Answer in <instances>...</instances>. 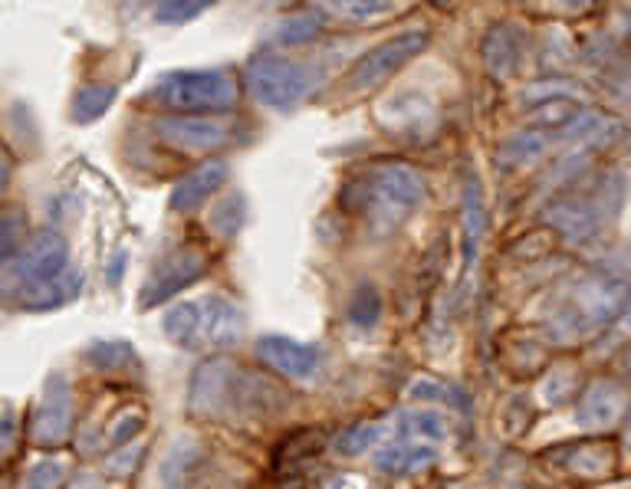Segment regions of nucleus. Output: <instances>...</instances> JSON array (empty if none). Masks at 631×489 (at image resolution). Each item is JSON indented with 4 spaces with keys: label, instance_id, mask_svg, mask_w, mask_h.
I'll return each instance as SVG.
<instances>
[{
    "label": "nucleus",
    "instance_id": "nucleus-1",
    "mask_svg": "<svg viewBox=\"0 0 631 489\" xmlns=\"http://www.w3.org/2000/svg\"><path fill=\"white\" fill-rule=\"evenodd\" d=\"M286 404L280 384L228 359H211L191 378V407L221 421H260Z\"/></svg>",
    "mask_w": 631,
    "mask_h": 489
},
{
    "label": "nucleus",
    "instance_id": "nucleus-2",
    "mask_svg": "<svg viewBox=\"0 0 631 489\" xmlns=\"http://www.w3.org/2000/svg\"><path fill=\"white\" fill-rule=\"evenodd\" d=\"M349 208L376 231H395L424 201V181L408 164H372L346 191Z\"/></svg>",
    "mask_w": 631,
    "mask_h": 489
},
{
    "label": "nucleus",
    "instance_id": "nucleus-3",
    "mask_svg": "<svg viewBox=\"0 0 631 489\" xmlns=\"http://www.w3.org/2000/svg\"><path fill=\"white\" fill-rule=\"evenodd\" d=\"M145 99L171 116H221L238 106L241 89L224 70H181L161 76Z\"/></svg>",
    "mask_w": 631,
    "mask_h": 489
},
{
    "label": "nucleus",
    "instance_id": "nucleus-4",
    "mask_svg": "<svg viewBox=\"0 0 631 489\" xmlns=\"http://www.w3.org/2000/svg\"><path fill=\"white\" fill-rule=\"evenodd\" d=\"M165 336L188 352H221L231 349L241 332H244V319L241 309L224 299V296H201V299H188L181 306H175L165 316Z\"/></svg>",
    "mask_w": 631,
    "mask_h": 489
},
{
    "label": "nucleus",
    "instance_id": "nucleus-5",
    "mask_svg": "<svg viewBox=\"0 0 631 489\" xmlns=\"http://www.w3.org/2000/svg\"><path fill=\"white\" fill-rule=\"evenodd\" d=\"M70 269V246L60 231H40L33 234L23 249L0 266V302L20 306L23 296L46 286L50 279L63 276Z\"/></svg>",
    "mask_w": 631,
    "mask_h": 489
},
{
    "label": "nucleus",
    "instance_id": "nucleus-6",
    "mask_svg": "<svg viewBox=\"0 0 631 489\" xmlns=\"http://www.w3.org/2000/svg\"><path fill=\"white\" fill-rule=\"evenodd\" d=\"M248 86L253 89V96L276 109V113H290L296 109L309 89H313V70L299 60L290 56H276V53H260L248 63Z\"/></svg>",
    "mask_w": 631,
    "mask_h": 489
},
{
    "label": "nucleus",
    "instance_id": "nucleus-7",
    "mask_svg": "<svg viewBox=\"0 0 631 489\" xmlns=\"http://www.w3.org/2000/svg\"><path fill=\"white\" fill-rule=\"evenodd\" d=\"M424 46H428V30H404L398 36H388L376 50L359 56V63L349 73V86L356 93L379 89L381 83H388L395 73H401Z\"/></svg>",
    "mask_w": 631,
    "mask_h": 489
},
{
    "label": "nucleus",
    "instance_id": "nucleus-8",
    "mask_svg": "<svg viewBox=\"0 0 631 489\" xmlns=\"http://www.w3.org/2000/svg\"><path fill=\"white\" fill-rule=\"evenodd\" d=\"M208 273V253L201 246H178L168 256L158 259V266L148 273V279L141 283V306L151 309L171 296H178L181 289L194 286L201 276Z\"/></svg>",
    "mask_w": 631,
    "mask_h": 489
},
{
    "label": "nucleus",
    "instance_id": "nucleus-9",
    "mask_svg": "<svg viewBox=\"0 0 631 489\" xmlns=\"http://www.w3.org/2000/svg\"><path fill=\"white\" fill-rule=\"evenodd\" d=\"M73 430V384L66 374H50L33 414V440L40 447H60Z\"/></svg>",
    "mask_w": 631,
    "mask_h": 489
},
{
    "label": "nucleus",
    "instance_id": "nucleus-10",
    "mask_svg": "<svg viewBox=\"0 0 631 489\" xmlns=\"http://www.w3.org/2000/svg\"><path fill=\"white\" fill-rule=\"evenodd\" d=\"M256 359L270 371H276L280 378L296 381V384H309L323 374L319 349L296 342V339H286V336H263L256 342Z\"/></svg>",
    "mask_w": 631,
    "mask_h": 489
},
{
    "label": "nucleus",
    "instance_id": "nucleus-11",
    "mask_svg": "<svg viewBox=\"0 0 631 489\" xmlns=\"http://www.w3.org/2000/svg\"><path fill=\"white\" fill-rule=\"evenodd\" d=\"M155 131L178 151H211L228 141V125L218 116H168L158 119Z\"/></svg>",
    "mask_w": 631,
    "mask_h": 489
},
{
    "label": "nucleus",
    "instance_id": "nucleus-12",
    "mask_svg": "<svg viewBox=\"0 0 631 489\" xmlns=\"http://www.w3.org/2000/svg\"><path fill=\"white\" fill-rule=\"evenodd\" d=\"M441 457V447L434 444H424V440H411V437H401L391 430L388 424V437L379 450L372 454L376 467L385 474H395V477H411V474H424L428 467H434Z\"/></svg>",
    "mask_w": 631,
    "mask_h": 489
},
{
    "label": "nucleus",
    "instance_id": "nucleus-13",
    "mask_svg": "<svg viewBox=\"0 0 631 489\" xmlns=\"http://www.w3.org/2000/svg\"><path fill=\"white\" fill-rule=\"evenodd\" d=\"M228 174H231L228 161H221V158L204 161L201 168H194L191 174H185L175 184V191H171V211L175 214H194V211H201L228 184Z\"/></svg>",
    "mask_w": 631,
    "mask_h": 489
},
{
    "label": "nucleus",
    "instance_id": "nucleus-14",
    "mask_svg": "<svg viewBox=\"0 0 631 489\" xmlns=\"http://www.w3.org/2000/svg\"><path fill=\"white\" fill-rule=\"evenodd\" d=\"M80 293H83V273L70 266L63 276H56V279H50L46 286H40V289H33L30 296H23L17 309H27V312H50V309H60V306L73 302Z\"/></svg>",
    "mask_w": 631,
    "mask_h": 489
},
{
    "label": "nucleus",
    "instance_id": "nucleus-15",
    "mask_svg": "<svg viewBox=\"0 0 631 489\" xmlns=\"http://www.w3.org/2000/svg\"><path fill=\"white\" fill-rule=\"evenodd\" d=\"M198 467H201V447L191 437L178 440L168 450V457H165V464L158 470V489H188V483L198 474Z\"/></svg>",
    "mask_w": 631,
    "mask_h": 489
},
{
    "label": "nucleus",
    "instance_id": "nucleus-16",
    "mask_svg": "<svg viewBox=\"0 0 631 489\" xmlns=\"http://www.w3.org/2000/svg\"><path fill=\"white\" fill-rule=\"evenodd\" d=\"M625 407V394L622 387L609 384V381H599L586 401H582V424H612Z\"/></svg>",
    "mask_w": 631,
    "mask_h": 489
},
{
    "label": "nucleus",
    "instance_id": "nucleus-17",
    "mask_svg": "<svg viewBox=\"0 0 631 489\" xmlns=\"http://www.w3.org/2000/svg\"><path fill=\"white\" fill-rule=\"evenodd\" d=\"M86 359H90V365L99 368V371H132V368L138 365L135 349H132L128 342H119V339L90 346Z\"/></svg>",
    "mask_w": 631,
    "mask_h": 489
},
{
    "label": "nucleus",
    "instance_id": "nucleus-18",
    "mask_svg": "<svg viewBox=\"0 0 631 489\" xmlns=\"http://www.w3.org/2000/svg\"><path fill=\"white\" fill-rule=\"evenodd\" d=\"M30 241V224H27V214L10 208V211H0V266L7 259H13L23 244Z\"/></svg>",
    "mask_w": 631,
    "mask_h": 489
},
{
    "label": "nucleus",
    "instance_id": "nucleus-19",
    "mask_svg": "<svg viewBox=\"0 0 631 489\" xmlns=\"http://www.w3.org/2000/svg\"><path fill=\"white\" fill-rule=\"evenodd\" d=\"M113 99H116V86H86L73 103V119L76 123H93V119L109 113Z\"/></svg>",
    "mask_w": 631,
    "mask_h": 489
},
{
    "label": "nucleus",
    "instance_id": "nucleus-20",
    "mask_svg": "<svg viewBox=\"0 0 631 489\" xmlns=\"http://www.w3.org/2000/svg\"><path fill=\"white\" fill-rule=\"evenodd\" d=\"M63 474H66V464L63 460H40L27 470L20 489H56L63 483Z\"/></svg>",
    "mask_w": 631,
    "mask_h": 489
},
{
    "label": "nucleus",
    "instance_id": "nucleus-21",
    "mask_svg": "<svg viewBox=\"0 0 631 489\" xmlns=\"http://www.w3.org/2000/svg\"><path fill=\"white\" fill-rule=\"evenodd\" d=\"M319 30H323V26H319L316 17H293L290 23H283V26L276 30V36H280V43L296 46V43H309V40H316Z\"/></svg>",
    "mask_w": 631,
    "mask_h": 489
},
{
    "label": "nucleus",
    "instance_id": "nucleus-22",
    "mask_svg": "<svg viewBox=\"0 0 631 489\" xmlns=\"http://www.w3.org/2000/svg\"><path fill=\"white\" fill-rule=\"evenodd\" d=\"M141 411H126V414H119L116 417V424H113V430H109V450H123L128 447L135 437H138V430H141Z\"/></svg>",
    "mask_w": 631,
    "mask_h": 489
},
{
    "label": "nucleus",
    "instance_id": "nucleus-23",
    "mask_svg": "<svg viewBox=\"0 0 631 489\" xmlns=\"http://www.w3.org/2000/svg\"><path fill=\"white\" fill-rule=\"evenodd\" d=\"M204 10H208V3H161V7L155 10V17L165 20V23H185V20L201 17Z\"/></svg>",
    "mask_w": 631,
    "mask_h": 489
},
{
    "label": "nucleus",
    "instance_id": "nucleus-24",
    "mask_svg": "<svg viewBox=\"0 0 631 489\" xmlns=\"http://www.w3.org/2000/svg\"><path fill=\"white\" fill-rule=\"evenodd\" d=\"M234 208H241V201H238V198H228V201L218 204V211L211 214V224H214L224 237H231V234L241 227V214H234Z\"/></svg>",
    "mask_w": 631,
    "mask_h": 489
},
{
    "label": "nucleus",
    "instance_id": "nucleus-25",
    "mask_svg": "<svg viewBox=\"0 0 631 489\" xmlns=\"http://www.w3.org/2000/svg\"><path fill=\"white\" fill-rule=\"evenodd\" d=\"M138 457H141V447H138V444H128V447H123V450H116V457L109 460L113 477H128V474L135 470Z\"/></svg>",
    "mask_w": 631,
    "mask_h": 489
},
{
    "label": "nucleus",
    "instance_id": "nucleus-26",
    "mask_svg": "<svg viewBox=\"0 0 631 489\" xmlns=\"http://www.w3.org/2000/svg\"><path fill=\"white\" fill-rule=\"evenodd\" d=\"M333 10H336L339 17H379V13H388L391 7H388V3H376V7H372V3H369V7L359 3V7H333Z\"/></svg>",
    "mask_w": 631,
    "mask_h": 489
},
{
    "label": "nucleus",
    "instance_id": "nucleus-27",
    "mask_svg": "<svg viewBox=\"0 0 631 489\" xmlns=\"http://www.w3.org/2000/svg\"><path fill=\"white\" fill-rule=\"evenodd\" d=\"M13 454V421L3 417L0 421V464Z\"/></svg>",
    "mask_w": 631,
    "mask_h": 489
},
{
    "label": "nucleus",
    "instance_id": "nucleus-28",
    "mask_svg": "<svg viewBox=\"0 0 631 489\" xmlns=\"http://www.w3.org/2000/svg\"><path fill=\"white\" fill-rule=\"evenodd\" d=\"M70 489H103V483H99L96 477H80V480H73V487Z\"/></svg>",
    "mask_w": 631,
    "mask_h": 489
},
{
    "label": "nucleus",
    "instance_id": "nucleus-29",
    "mask_svg": "<svg viewBox=\"0 0 631 489\" xmlns=\"http://www.w3.org/2000/svg\"><path fill=\"white\" fill-rule=\"evenodd\" d=\"M7 181H10V164H7V158H0V194L7 191Z\"/></svg>",
    "mask_w": 631,
    "mask_h": 489
}]
</instances>
